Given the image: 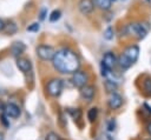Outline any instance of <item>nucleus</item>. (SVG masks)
<instances>
[{"label":"nucleus","mask_w":151,"mask_h":140,"mask_svg":"<svg viewBox=\"0 0 151 140\" xmlns=\"http://www.w3.org/2000/svg\"><path fill=\"white\" fill-rule=\"evenodd\" d=\"M54 69L63 74H72L80 67V59L78 54L68 47H63L55 51L52 59Z\"/></svg>","instance_id":"1"},{"label":"nucleus","mask_w":151,"mask_h":140,"mask_svg":"<svg viewBox=\"0 0 151 140\" xmlns=\"http://www.w3.org/2000/svg\"><path fill=\"white\" fill-rule=\"evenodd\" d=\"M138 58H139L138 45H129L124 48L122 54L118 56L117 65H119V67L123 69H127L138 60Z\"/></svg>","instance_id":"2"},{"label":"nucleus","mask_w":151,"mask_h":140,"mask_svg":"<svg viewBox=\"0 0 151 140\" xmlns=\"http://www.w3.org/2000/svg\"><path fill=\"white\" fill-rule=\"evenodd\" d=\"M149 31H150L149 24H144L139 21L130 22L124 27V33L127 34L129 36L134 38L136 40H143L147 35Z\"/></svg>","instance_id":"3"},{"label":"nucleus","mask_w":151,"mask_h":140,"mask_svg":"<svg viewBox=\"0 0 151 140\" xmlns=\"http://www.w3.org/2000/svg\"><path fill=\"white\" fill-rule=\"evenodd\" d=\"M35 53H37V56L40 58L41 60H44V61H52V59H53V56L55 54V49L51 45L41 44V45L37 46Z\"/></svg>","instance_id":"4"},{"label":"nucleus","mask_w":151,"mask_h":140,"mask_svg":"<svg viewBox=\"0 0 151 140\" xmlns=\"http://www.w3.org/2000/svg\"><path fill=\"white\" fill-rule=\"evenodd\" d=\"M63 80L59 79V78H53L51 79L47 85H46V91L48 93V95L53 96V98H57L61 94V91H63Z\"/></svg>","instance_id":"5"},{"label":"nucleus","mask_w":151,"mask_h":140,"mask_svg":"<svg viewBox=\"0 0 151 140\" xmlns=\"http://www.w3.org/2000/svg\"><path fill=\"white\" fill-rule=\"evenodd\" d=\"M77 8L80 12V14H83L85 16H88L93 13L96 6L93 4V0H78Z\"/></svg>","instance_id":"6"},{"label":"nucleus","mask_w":151,"mask_h":140,"mask_svg":"<svg viewBox=\"0 0 151 140\" xmlns=\"http://www.w3.org/2000/svg\"><path fill=\"white\" fill-rule=\"evenodd\" d=\"M87 79H88L87 78V74L85 72H83V71H79L78 69L74 73H72V84L76 87H78V88L85 86L87 84Z\"/></svg>","instance_id":"7"},{"label":"nucleus","mask_w":151,"mask_h":140,"mask_svg":"<svg viewBox=\"0 0 151 140\" xmlns=\"http://www.w3.org/2000/svg\"><path fill=\"white\" fill-rule=\"evenodd\" d=\"M107 104H109V107L111 109H118L122 107L123 105V98L120 94L113 92V93H110V96H109V100H107Z\"/></svg>","instance_id":"8"},{"label":"nucleus","mask_w":151,"mask_h":140,"mask_svg":"<svg viewBox=\"0 0 151 140\" xmlns=\"http://www.w3.org/2000/svg\"><path fill=\"white\" fill-rule=\"evenodd\" d=\"M117 60H118V58L114 55V53H112V52H106V53L103 55L101 65H104L105 67H107V68H110V69H113V67L117 65Z\"/></svg>","instance_id":"9"},{"label":"nucleus","mask_w":151,"mask_h":140,"mask_svg":"<svg viewBox=\"0 0 151 140\" xmlns=\"http://www.w3.org/2000/svg\"><path fill=\"white\" fill-rule=\"evenodd\" d=\"M80 91V96L84 99V100H86V101H91L92 99H93V96H94V93H96V89H94V86H92V85H85V86H83V87H80L79 88Z\"/></svg>","instance_id":"10"},{"label":"nucleus","mask_w":151,"mask_h":140,"mask_svg":"<svg viewBox=\"0 0 151 140\" xmlns=\"http://www.w3.org/2000/svg\"><path fill=\"white\" fill-rule=\"evenodd\" d=\"M4 113H5L8 118L15 119V118H18V116L20 115V107H19L18 105L13 104V102H8V104L5 105V111H4Z\"/></svg>","instance_id":"11"},{"label":"nucleus","mask_w":151,"mask_h":140,"mask_svg":"<svg viewBox=\"0 0 151 140\" xmlns=\"http://www.w3.org/2000/svg\"><path fill=\"white\" fill-rule=\"evenodd\" d=\"M17 67L22 73H28L32 69V62L26 58L19 56V58H17Z\"/></svg>","instance_id":"12"},{"label":"nucleus","mask_w":151,"mask_h":140,"mask_svg":"<svg viewBox=\"0 0 151 140\" xmlns=\"http://www.w3.org/2000/svg\"><path fill=\"white\" fill-rule=\"evenodd\" d=\"M25 49H26L25 44L21 42V41H17V42H14V44L11 46V49H9V51H11V53H12L13 56L19 58V56H21V54L25 52Z\"/></svg>","instance_id":"13"},{"label":"nucleus","mask_w":151,"mask_h":140,"mask_svg":"<svg viewBox=\"0 0 151 140\" xmlns=\"http://www.w3.org/2000/svg\"><path fill=\"white\" fill-rule=\"evenodd\" d=\"M93 4L96 8L104 11V12L110 11L112 7V0H93Z\"/></svg>","instance_id":"14"},{"label":"nucleus","mask_w":151,"mask_h":140,"mask_svg":"<svg viewBox=\"0 0 151 140\" xmlns=\"http://www.w3.org/2000/svg\"><path fill=\"white\" fill-rule=\"evenodd\" d=\"M142 88L145 95L151 96V76H145L142 82Z\"/></svg>","instance_id":"15"},{"label":"nucleus","mask_w":151,"mask_h":140,"mask_svg":"<svg viewBox=\"0 0 151 140\" xmlns=\"http://www.w3.org/2000/svg\"><path fill=\"white\" fill-rule=\"evenodd\" d=\"M17 31H18V25H17L14 21L9 20V21L6 22V26H5V29H4V32H5L6 34L12 35V34L17 33Z\"/></svg>","instance_id":"16"},{"label":"nucleus","mask_w":151,"mask_h":140,"mask_svg":"<svg viewBox=\"0 0 151 140\" xmlns=\"http://www.w3.org/2000/svg\"><path fill=\"white\" fill-rule=\"evenodd\" d=\"M60 18H61V11L60 9H53L48 16V20H50V22H57Z\"/></svg>","instance_id":"17"},{"label":"nucleus","mask_w":151,"mask_h":140,"mask_svg":"<svg viewBox=\"0 0 151 140\" xmlns=\"http://www.w3.org/2000/svg\"><path fill=\"white\" fill-rule=\"evenodd\" d=\"M97 116H98V109H97L96 107L90 108V109H88V112H87V119H88V121H90V122L96 121Z\"/></svg>","instance_id":"18"},{"label":"nucleus","mask_w":151,"mask_h":140,"mask_svg":"<svg viewBox=\"0 0 151 140\" xmlns=\"http://www.w3.org/2000/svg\"><path fill=\"white\" fill-rule=\"evenodd\" d=\"M117 82H114V81H110V80H106L105 81V88H106V91L109 92V93H113V92H116V89H117Z\"/></svg>","instance_id":"19"},{"label":"nucleus","mask_w":151,"mask_h":140,"mask_svg":"<svg viewBox=\"0 0 151 140\" xmlns=\"http://www.w3.org/2000/svg\"><path fill=\"white\" fill-rule=\"evenodd\" d=\"M104 39H106V40H112L113 38H114V31H113V28L112 27H107L105 31H104Z\"/></svg>","instance_id":"20"},{"label":"nucleus","mask_w":151,"mask_h":140,"mask_svg":"<svg viewBox=\"0 0 151 140\" xmlns=\"http://www.w3.org/2000/svg\"><path fill=\"white\" fill-rule=\"evenodd\" d=\"M39 28H40V24H39V22H33V24H31L26 29H27L28 32H38Z\"/></svg>","instance_id":"21"},{"label":"nucleus","mask_w":151,"mask_h":140,"mask_svg":"<svg viewBox=\"0 0 151 140\" xmlns=\"http://www.w3.org/2000/svg\"><path fill=\"white\" fill-rule=\"evenodd\" d=\"M46 140H60V136L54 132H50L46 135Z\"/></svg>","instance_id":"22"},{"label":"nucleus","mask_w":151,"mask_h":140,"mask_svg":"<svg viewBox=\"0 0 151 140\" xmlns=\"http://www.w3.org/2000/svg\"><path fill=\"white\" fill-rule=\"evenodd\" d=\"M46 15H47V8H41L40 11H39V20H45V18H46Z\"/></svg>","instance_id":"23"},{"label":"nucleus","mask_w":151,"mask_h":140,"mask_svg":"<svg viewBox=\"0 0 151 140\" xmlns=\"http://www.w3.org/2000/svg\"><path fill=\"white\" fill-rule=\"evenodd\" d=\"M114 127H116V122H114V120H113V119L109 120V122H107V131L112 132V131L114 129Z\"/></svg>","instance_id":"24"},{"label":"nucleus","mask_w":151,"mask_h":140,"mask_svg":"<svg viewBox=\"0 0 151 140\" xmlns=\"http://www.w3.org/2000/svg\"><path fill=\"white\" fill-rule=\"evenodd\" d=\"M5 26H6V22L0 18V32H4V29H5Z\"/></svg>","instance_id":"25"},{"label":"nucleus","mask_w":151,"mask_h":140,"mask_svg":"<svg viewBox=\"0 0 151 140\" xmlns=\"http://www.w3.org/2000/svg\"><path fill=\"white\" fill-rule=\"evenodd\" d=\"M146 132L151 135V122H149V124L146 125Z\"/></svg>","instance_id":"26"},{"label":"nucleus","mask_w":151,"mask_h":140,"mask_svg":"<svg viewBox=\"0 0 151 140\" xmlns=\"http://www.w3.org/2000/svg\"><path fill=\"white\" fill-rule=\"evenodd\" d=\"M4 111H5V105L0 101V114H2V113H4Z\"/></svg>","instance_id":"27"},{"label":"nucleus","mask_w":151,"mask_h":140,"mask_svg":"<svg viewBox=\"0 0 151 140\" xmlns=\"http://www.w3.org/2000/svg\"><path fill=\"white\" fill-rule=\"evenodd\" d=\"M0 140H4V134L0 133Z\"/></svg>","instance_id":"28"},{"label":"nucleus","mask_w":151,"mask_h":140,"mask_svg":"<svg viewBox=\"0 0 151 140\" xmlns=\"http://www.w3.org/2000/svg\"><path fill=\"white\" fill-rule=\"evenodd\" d=\"M146 1H149V2H150V1H151V0H146Z\"/></svg>","instance_id":"29"},{"label":"nucleus","mask_w":151,"mask_h":140,"mask_svg":"<svg viewBox=\"0 0 151 140\" xmlns=\"http://www.w3.org/2000/svg\"><path fill=\"white\" fill-rule=\"evenodd\" d=\"M114 1H116V0H112V2H114Z\"/></svg>","instance_id":"30"},{"label":"nucleus","mask_w":151,"mask_h":140,"mask_svg":"<svg viewBox=\"0 0 151 140\" xmlns=\"http://www.w3.org/2000/svg\"><path fill=\"white\" fill-rule=\"evenodd\" d=\"M147 140H151V139H147Z\"/></svg>","instance_id":"31"}]
</instances>
